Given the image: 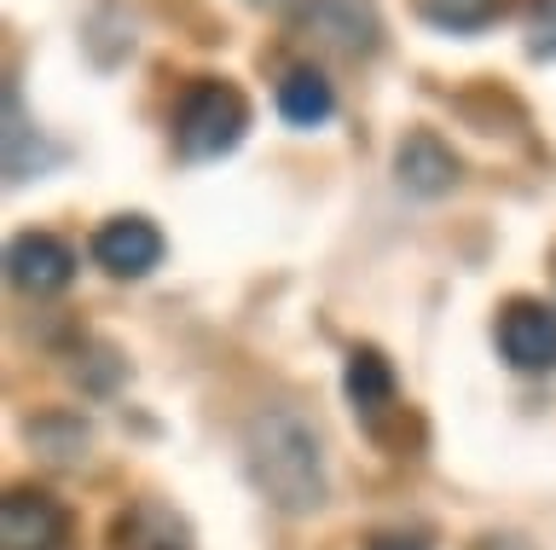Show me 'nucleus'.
<instances>
[{
	"label": "nucleus",
	"instance_id": "14",
	"mask_svg": "<svg viewBox=\"0 0 556 550\" xmlns=\"http://www.w3.org/2000/svg\"><path fill=\"white\" fill-rule=\"evenodd\" d=\"M528 53L556 59V0H533L528 7Z\"/></svg>",
	"mask_w": 556,
	"mask_h": 550
},
{
	"label": "nucleus",
	"instance_id": "4",
	"mask_svg": "<svg viewBox=\"0 0 556 550\" xmlns=\"http://www.w3.org/2000/svg\"><path fill=\"white\" fill-rule=\"evenodd\" d=\"M93 261L111 272V279H146V272L163 267V232H156V220L146 215H111L104 227L93 232Z\"/></svg>",
	"mask_w": 556,
	"mask_h": 550
},
{
	"label": "nucleus",
	"instance_id": "15",
	"mask_svg": "<svg viewBox=\"0 0 556 550\" xmlns=\"http://www.w3.org/2000/svg\"><path fill=\"white\" fill-rule=\"evenodd\" d=\"M365 550H434V533L429 527H371L365 533Z\"/></svg>",
	"mask_w": 556,
	"mask_h": 550
},
{
	"label": "nucleus",
	"instance_id": "3",
	"mask_svg": "<svg viewBox=\"0 0 556 550\" xmlns=\"http://www.w3.org/2000/svg\"><path fill=\"white\" fill-rule=\"evenodd\" d=\"M498 354L510 359V371H528V376L556 371V307L533 302V296L504 302V314H498Z\"/></svg>",
	"mask_w": 556,
	"mask_h": 550
},
{
	"label": "nucleus",
	"instance_id": "8",
	"mask_svg": "<svg viewBox=\"0 0 556 550\" xmlns=\"http://www.w3.org/2000/svg\"><path fill=\"white\" fill-rule=\"evenodd\" d=\"M342 388H348V400H354V418L365 429H382V418L400 406V383H394V366H389V354L382 348H354L348 354V371H342Z\"/></svg>",
	"mask_w": 556,
	"mask_h": 550
},
{
	"label": "nucleus",
	"instance_id": "1",
	"mask_svg": "<svg viewBox=\"0 0 556 550\" xmlns=\"http://www.w3.org/2000/svg\"><path fill=\"white\" fill-rule=\"evenodd\" d=\"M243 458L278 510L302 515L325 504V446L295 411H261L243 435Z\"/></svg>",
	"mask_w": 556,
	"mask_h": 550
},
{
	"label": "nucleus",
	"instance_id": "2",
	"mask_svg": "<svg viewBox=\"0 0 556 550\" xmlns=\"http://www.w3.org/2000/svg\"><path fill=\"white\" fill-rule=\"evenodd\" d=\"M250 133V99L220 76H198L174 105V145L186 163H215L232 157Z\"/></svg>",
	"mask_w": 556,
	"mask_h": 550
},
{
	"label": "nucleus",
	"instance_id": "12",
	"mask_svg": "<svg viewBox=\"0 0 556 550\" xmlns=\"http://www.w3.org/2000/svg\"><path fill=\"white\" fill-rule=\"evenodd\" d=\"M29 446L47 463H81L87 446H93V429H87L81 418H70V411H52V418L29 423Z\"/></svg>",
	"mask_w": 556,
	"mask_h": 550
},
{
	"label": "nucleus",
	"instance_id": "11",
	"mask_svg": "<svg viewBox=\"0 0 556 550\" xmlns=\"http://www.w3.org/2000/svg\"><path fill=\"white\" fill-rule=\"evenodd\" d=\"M116 550H191V533L163 504H134L116 522Z\"/></svg>",
	"mask_w": 556,
	"mask_h": 550
},
{
	"label": "nucleus",
	"instance_id": "16",
	"mask_svg": "<svg viewBox=\"0 0 556 550\" xmlns=\"http://www.w3.org/2000/svg\"><path fill=\"white\" fill-rule=\"evenodd\" d=\"M476 550H533V545L516 539V533H486V539H476Z\"/></svg>",
	"mask_w": 556,
	"mask_h": 550
},
{
	"label": "nucleus",
	"instance_id": "13",
	"mask_svg": "<svg viewBox=\"0 0 556 550\" xmlns=\"http://www.w3.org/2000/svg\"><path fill=\"white\" fill-rule=\"evenodd\" d=\"M510 0H417V12L434 29H452V36H469V29H486Z\"/></svg>",
	"mask_w": 556,
	"mask_h": 550
},
{
	"label": "nucleus",
	"instance_id": "10",
	"mask_svg": "<svg viewBox=\"0 0 556 550\" xmlns=\"http://www.w3.org/2000/svg\"><path fill=\"white\" fill-rule=\"evenodd\" d=\"M278 116H285L290 128H319L337 116V88H330V76L319 64L285 71V81H278Z\"/></svg>",
	"mask_w": 556,
	"mask_h": 550
},
{
	"label": "nucleus",
	"instance_id": "9",
	"mask_svg": "<svg viewBox=\"0 0 556 550\" xmlns=\"http://www.w3.org/2000/svg\"><path fill=\"white\" fill-rule=\"evenodd\" d=\"M307 29H313V36H319L325 47L348 53V59L371 53L377 36H382L371 0H307Z\"/></svg>",
	"mask_w": 556,
	"mask_h": 550
},
{
	"label": "nucleus",
	"instance_id": "5",
	"mask_svg": "<svg viewBox=\"0 0 556 550\" xmlns=\"http://www.w3.org/2000/svg\"><path fill=\"white\" fill-rule=\"evenodd\" d=\"M70 533V515L41 487H12L0 498V545L7 550H59Z\"/></svg>",
	"mask_w": 556,
	"mask_h": 550
},
{
	"label": "nucleus",
	"instance_id": "6",
	"mask_svg": "<svg viewBox=\"0 0 556 550\" xmlns=\"http://www.w3.org/2000/svg\"><path fill=\"white\" fill-rule=\"evenodd\" d=\"M7 272L17 290L29 296H59L76 279V250L64 244L59 232H17L7 244Z\"/></svg>",
	"mask_w": 556,
	"mask_h": 550
},
{
	"label": "nucleus",
	"instance_id": "7",
	"mask_svg": "<svg viewBox=\"0 0 556 550\" xmlns=\"http://www.w3.org/2000/svg\"><path fill=\"white\" fill-rule=\"evenodd\" d=\"M464 163L434 128H412L406 140L394 145V180L406 186L412 197H446L458 186Z\"/></svg>",
	"mask_w": 556,
	"mask_h": 550
}]
</instances>
